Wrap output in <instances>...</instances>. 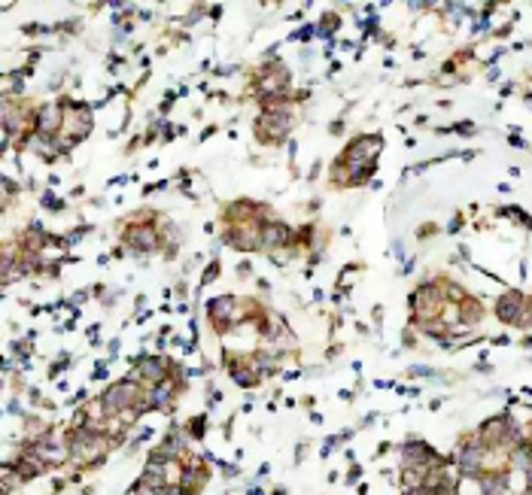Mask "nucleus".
I'll return each instance as SVG.
<instances>
[{
  "label": "nucleus",
  "mask_w": 532,
  "mask_h": 495,
  "mask_svg": "<svg viewBox=\"0 0 532 495\" xmlns=\"http://www.w3.org/2000/svg\"><path fill=\"white\" fill-rule=\"evenodd\" d=\"M61 125H64V110H61V107H46V110L40 113L37 131L43 134V137H52L55 131H61Z\"/></svg>",
  "instance_id": "f03ea898"
},
{
  "label": "nucleus",
  "mask_w": 532,
  "mask_h": 495,
  "mask_svg": "<svg viewBox=\"0 0 532 495\" xmlns=\"http://www.w3.org/2000/svg\"><path fill=\"white\" fill-rule=\"evenodd\" d=\"M128 243H131V246H137V249H152L159 240H155L152 228H137V231L128 234Z\"/></svg>",
  "instance_id": "7ed1b4c3"
},
{
  "label": "nucleus",
  "mask_w": 532,
  "mask_h": 495,
  "mask_svg": "<svg viewBox=\"0 0 532 495\" xmlns=\"http://www.w3.org/2000/svg\"><path fill=\"white\" fill-rule=\"evenodd\" d=\"M140 374H143L146 380H152V383H162L164 380V365L159 362V359H146V362L140 365Z\"/></svg>",
  "instance_id": "20e7f679"
},
{
  "label": "nucleus",
  "mask_w": 532,
  "mask_h": 495,
  "mask_svg": "<svg viewBox=\"0 0 532 495\" xmlns=\"http://www.w3.org/2000/svg\"><path fill=\"white\" fill-rule=\"evenodd\" d=\"M526 313H529V301L523 295H517V292H508V295L499 301V320L502 322L523 325L526 322Z\"/></svg>",
  "instance_id": "f257e3e1"
}]
</instances>
